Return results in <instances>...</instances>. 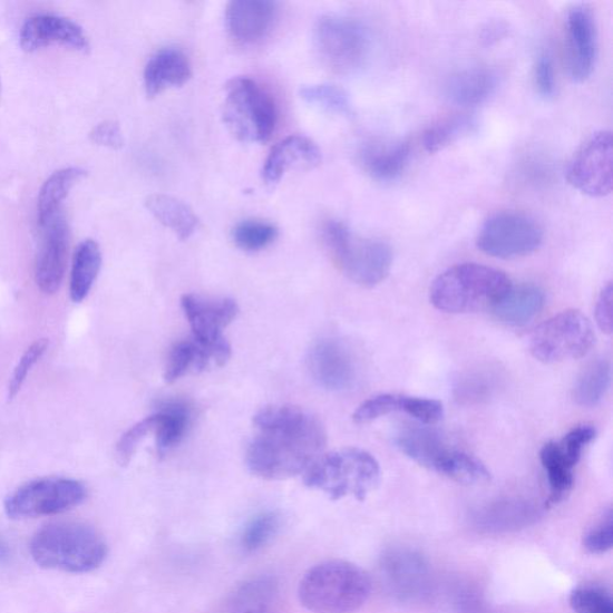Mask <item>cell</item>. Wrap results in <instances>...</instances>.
<instances>
[{
    "label": "cell",
    "mask_w": 613,
    "mask_h": 613,
    "mask_svg": "<svg viewBox=\"0 0 613 613\" xmlns=\"http://www.w3.org/2000/svg\"><path fill=\"white\" fill-rule=\"evenodd\" d=\"M478 123L474 116L456 115L440 120L424 134L422 143L428 153H438L460 138L476 130Z\"/></svg>",
    "instance_id": "31"
},
{
    "label": "cell",
    "mask_w": 613,
    "mask_h": 613,
    "mask_svg": "<svg viewBox=\"0 0 613 613\" xmlns=\"http://www.w3.org/2000/svg\"><path fill=\"white\" fill-rule=\"evenodd\" d=\"M512 283L502 271L480 264H460L434 281L430 301L445 313L460 314L494 309L509 292Z\"/></svg>",
    "instance_id": "4"
},
{
    "label": "cell",
    "mask_w": 613,
    "mask_h": 613,
    "mask_svg": "<svg viewBox=\"0 0 613 613\" xmlns=\"http://www.w3.org/2000/svg\"><path fill=\"white\" fill-rule=\"evenodd\" d=\"M571 606L575 613H613L610 592L600 586H581L571 594Z\"/></svg>",
    "instance_id": "36"
},
{
    "label": "cell",
    "mask_w": 613,
    "mask_h": 613,
    "mask_svg": "<svg viewBox=\"0 0 613 613\" xmlns=\"http://www.w3.org/2000/svg\"><path fill=\"white\" fill-rule=\"evenodd\" d=\"M541 461L546 473L548 489V503L557 505L566 498L574 486V467L564 456L558 442H547L541 450Z\"/></svg>",
    "instance_id": "29"
},
{
    "label": "cell",
    "mask_w": 613,
    "mask_h": 613,
    "mask_svg": "<svg viewBox=\"0 0 613 613\" xmlns=\"http://www.w3.org/2000/svg\"><path fill=\"white\" fill-rule=\"evenodd\" d=\"M278 3L269 0H234L225 13L231 36L240 43L262 41L278 21Z\"/></svg>",
    "instance_id": "18"
},
{
    "label": "cell",
    "mask_w": 613,
    "mask_h": 613,
    "mask_svg": "<svg viewBox=\"0 0 613 613\" xmlns=\"http://www.w3.org/2000/svg\"><path fill=\"white\" fill-rule=\"evenodd\" d=\"M309 368L314 380L330 391L349 390L357 380L352 353L340 341L317 343L310 352Z\"/></svg>",
    "instance_id": "17"
},
{
    "label": "cell",
    "mask_w": 613,
    "mask_h": 613,
    "mask_svg": "<svg viewBox=\"0 0 613 613\" xmlns=\"http://www.w3.org/2000/svg\"><path fill=\"white\" fill-rule=\"evenodd\" d=\"M399 411L427 426L437 425L444 417L442 402L421 397H399Z\"/></svg>",
    "instance_id": "39"
},
{
    "label": "cell",
    "mask_w": 613,
    "mask_h": 613,
    "mask_svg": "<svg viewBox=\"0 0 613 613\" xmlns=\"http://www.w3.org/2000/svg\"><path fill=\"white\" fill-rule=\"evenodd\" d=\"M157 427L156 413L145 417L140 422L136 424L132 429H128L119 440L116 449L117 460L121 466H126L132 461L139 444L155 432Z\"/></svg>",
    "instance_id": "38"
},
{
    "label": "cell",
    "mask_w": 613,
    "mask_h": 613,
    "mask_svg": "<svg viewBox=\"0 0 613 613\" xmlns=\"http://www.w3.org/2000/svg\"><path fill=\"white\" fill-rule=\"evenodd\" d=\"M157 454L163 457L175 446L179 445L191 426V408L182 400L166 401L156 412Z\"/></svg>",
    "instance_id": "27"
},
{
    "label": "cell",
    "mask_w": 613,
    "mask_h": 613,
    "mask_svg": "<svg viewBox=\"0 0 613 613\" xmlns=\"http://www.w3.org/2000/svg\"><path fill=\"white\" fill-rule=\"evenodd\" d=\"M324 239L333 262L352 282L373 288L389 276L393 253L385 241L359 236L340 221L325 225Z\"/></svg>",
    "instance_id": "6"
},
{
    "label": "cell",
    "mask_w": 613,
    "mask_h": 613,
    "mask_svg": "<svg viewBox=\"0 0 613 613\" xmlns=\"http://www.w3.org/2000/svg\"><path fill=\"white\" fill-rule=\"evenodd\" d=\"M222 116L239 140L267 142L278 125V107L272 96L250 77H234L224 88Z\"/></svg>",
    "instance_id": "7"
},
{
    "label": "cell",
    "mask_w": 613,
    "mask_h": 613,
    "mask_svg": "<svg viewBox=\"0 0 613 613\" xmlns=\"http://www.w3.org/2000/svg\"><path fill=\"white\" fill-rule=\"evenodd\" d=\"M30 554L38 566L69 573L99 568L107 545L93 527L79 523H56L42 527L30 542Z\"/></svg>",
    "instance_id": "2"
},
{
    "label": "cell",
    "mask_w": 613,
    "mask_h": 613,
    "mask_svg": "<svg viewBox=\"0 0 613 613\" xmlns=\"http://www.w3.org/2000/svg\"><path fill=\"white\" fill-rule=\"evenodd\" d=\"M87 489L70 478H42L25 484L4 504L10 519H33L68 512L85 502Z\"/></svg>",
    "instance_id": "10"
},
{
    "label": "cell",
    "mask_w": 613,
    "mask_h": 613,
    "mask_svg": "<svg viewBox=\"0 0 613 613\" xmlns=\"http://www.w3.org/2000/svg\"><path fill=\"white\" fill-rule=\"evenodd\" d=\"M103 265V254L98 242L85 240L76 249L70 278V298L80 303L87 299L99 276Z\"/></svg>",
    "instance_id": "26"
},
{
    "label": "cell",
    "mask_w": 613,
    "mask_h": 613,
    "mask_svg": "<svg viewBox=\"0 0 613 613\" xmlns=\"http://www.w3.org/2000/svg\"><path fill=\"white\" fill-rule=\"evenodd\" d=\"M535 77L537 89L543 98H553L556 90L555 70L553 60L547 55L539 56L536 64Z\"/></svg>",
    "instance_id": "45"
},
{
    "label": "cell",
    "mask_w": 613,
    "mask_h": 613,
    "mask_svg": "<svg viewBox=\"0 0 613 613\" xmlns=\"http://www.w3.org/2000/svg\"><path fill=\"white\" fill-rule=\"evenodd\" d=\"M20 45L28 53L56 45L80 53H87L90 48L82 27L70 19L51 13L36 14L28 19L21 29Z\"/></svg>",
    "instance_id": "14"
},
{
    "label": "cell",
    "mask_w": 613,
    "mask_h": 613,
    "mask_svg": "<svg viewBox=\"0 0 613 613\" xmlns=\"http://www.w3.org/2000/svg\"><path fill=\"white\" fill-rule=\"evenodd\" d=\"M396 445L408 458L440 474L455 448H450L441 435L428 428H408L401 430Z\"/></svg>",
    "instance_id": "22"
},
{
    "label": "cell",
    "mask_w": 613,
    "mask_h": 613,
    "mask_svg": "<svg viewBox=\"0 0 613 613\" xmlns=\"http://www.w3.org/2000/svg\"><path fill=\"white\" fill-rule=\"evenodd\" d=\"M278 236L279 231L273 224L257 220L241 222L233 231L235 245L246 252L265 250Z\"/></svg>",
    "instance_id": "34"
},
{
    "label": "cell",
    "mask_w": 613,
    "mask_h": 613,
    "mask_svg": "<svg viewBox=\"0 0 613 613\" xmlns=\"http://www.w3.org/2000/svg\"><path fill=\"white\" fill-rule=\"evenodd\" d=\"M612 284L609 283L601 293L595 305V321L605 333L612 332Z\"/></svg>",
    "instance_id": "46"
},
{
    "label": "cell",
    "mask_w": 613,
    "mask_h": 613,
    "mask_svg": "<svg viewBox=\"0 0 613 613\" xmlns=\"http://www.w3.org/2000/svg\"><path fill=\"white\" fill-rule=\"evenodd\" d=\"M497 87V75L487 68H470L451 76L447 96L451 103L473 107L487 101Z\"/></svg>",
    "instance_id": "23"
},
{
    "label": "cell",
    "mask_w": 613,
    "mask_h": 613,
    "mask_svg": "<svg viewBox=\"0 0 613 613\" xmlns=\"http://www.w3.org/2000/svg\"><path fill=\"white\" fill-rule=\"evenodd\" d=\"M314 39L322 61L338 74L357 72L368 59L369 33L358 20L322 16L315 26Z\"/></svg>",
    "instance_id": "8"
},
{
    "label": "cell",
    "mask_w": 613,
    "mask_h": 613,
    "mask_svg": "<svg viewBox=\"0 0 613 613\" xmlns=\"http://www.w3.org/2000/svg\"><path fill=\"white\" fill-rule=\"evenodd\" d=\"M198 348L195 341L176 343L169 353L165 370V381L173 383L183 378L191 368L197 369Z\"/></svg>",
    "instance_id": "37"
},
{
    "label": "cell",
    "mask_w": 613,
    "mask_h": 613,
    "mask_svg": "<svg viewBox=\"0 0 613 613\" xmlns=\"http://www.w3.org/2000/svg\"><path fill=\"white\" fill-rule=\"evenodd\" d=\"M545 296L535 285L510 288L505 298L494 305L497 320L509 327H524L542 312Z\"/></svg>",
    "instance_id": "24"
},
{
    "label": "cell",
    "mask_w": 613,
    "mask_h": 613,
    "mask_svg": "<svg viewBox=\"0 0 613 613\" xmlns=\"http://www.w3.org/2000/svg\"><path fill=\"white\" fill-rule=\"evenodd\" d=\"M280 594V584L276 578L265 576L249 581L233 595L232 611L274 606Z\"/></svg>",
    "instance_id": "32"
},
{
    "label": "cell",
    "mask_w": 613,
    "mask_h": 613,
    "mask_svg": "<svg viewBox=\"0 0 613 613\" xmlns=\"http://www.w3.org/2000/svg\"><path fill=\"white\" fill-rule=\"evenodd\" d=\"M612 134H593L576 152L567 168L568 183L593 198L609 196L612 191Z\"/></svg>",
    "instance_id": "13"
},
{
    "label": "cell",
    "mask_w": 613,
    "mask_h": 613,
    "mask_svg": "<svg viewBox=\"0 0 613 613\" xmlns=\"http://www.w3.org/2000/svg\"><path fill=\"white\" fill-rule=\"evenodd\" d=\"M594 344L590 320L578 311H564L543 322L529 337V351L544 363L585 357Z\"/></svg>",
    "instance_id": "9"
},
{
    "label": "cell",
    "mask_w": 613,
    "mask_h": 613,
    "mask_svg": "<svg viewBox=\"0 0 613 613\" xmlns=\"http://www.w3.org/2000/svg\"><path fill=\"white\" fill-rule=\"evenodd\" d=\"M192 76L191 62L179 48L168 47L158 51L144 70V87L149 98L168 88L186 85Z\"/></svg>",
    "instance_id": "20"
},
{
    "label": "cell",
    "mask_w": 613,
    "mask_h": 613,
    "mask_svg": "<svg viewBox=\"0 0 613 613\" xmlns=\"http://www.w3.org/2000/svg\"><path fill=\"white\" fill-rule=\"evenodd\" d=\"M321 164L318 145L304 136H290L274 145L263 168L267 186L278 185L284 174L293 168H314Z\"/></svg>",
    "instance_id": "19"
},
{
    "label": "cell",
    "mask_w": 613,
    "mask_h": 613,
    "mask_svg": "<svg viewBox=\"0 0 613 613\" xmlns=\"http://www.w3.org/2000/svg\"><path fill=\"white\" fill-rule=\"evenodd\" d=\"M303 476L306 487L332 499L352 496L363 502L378 487L381 471L378 460L367 450L344 448L320 456Z\"/></svg>",
    "instance_id": "5"
},
{
    "label": "cell",
    "mask_w": 613,
    "mask_h": 613,
    "mask_svg": "<svg viewBox=\"0 0 613 613\" xmlns=\"http://www.w3.org/2000/svg\"><path fill=\"white\" fill-rule=\"evenodd\" d=\"M145 205L154 217L177 237L187 240L196 233L200 220L184 202L166 195H153Z\"/></svg>",
    "instance_id": "28"
},
{
    "label": "cell",
    "mask_w": 613,
    "mask_h": 613,
    "mask_svg": "<svg viewBox=\"0 0 613 613\" xmlns=\"http://www.w3.org/2000/svg\"><path fill=\"white\" fill-rule=\"evenodd\" d=\"M6 556H7V546L2 541H0V558H3Z\"/></svg>",
    "instance_id": "48"
},
{
    "label": "cell",
    "mask_w": 613,
    "mask_h": 613,
    "mask_svg": "<svg viewBox=\"0 0 613 613\" xmlns=\"http://www.w3.org/2000/svg\"><path fill=\"white\" fill-rule=\"evenodd\" d=\"M611 383V364L605 359L591 362L575 383L574 398L580 407L601 405Z\"/></svg>",
    "instance_id": "30"
},
{
    "label": "cell",
    "mask_w": 613,
    "mask_h": 613,
    "mask_svg": "<svg viewBox=\"0 0 613 613\" xmlns=\"http://www.w3.org/2000/svg\"><path fill=\"white\" fill-rule=\"evenodd\" d=\"M568 69L574 82L587 80L595 67L596 27L591 10L576 6L566 22Z\"/></svg>",
    "instance_id": "16"
},
{
    "label": "cell",
    "mask_w": 613,
    "mask_h": 613,
    "mask_svg": "<svg viewBox=\"0 0 613 613\" xmlns=\"http://www.w3.org/2000/svg\"><path fill=\"white\" fill-rule=\"evenodd\" d=\"M48 340H40L31 344L23 357L19 361L18 366L14 367L13 373L9 381L8 386V399L12 400L22 389L25 381L27 380L28 374L30 373L31 368H33L38 361L43 357V353L47 351Z\"/></svg>",
    "instance_id": "40"
},
{
    "label": "cell",
    "mask_w": 613,
    "mask_h": 613,
    "mask_svg": "<svg viewBox=\"0 0 613 613\" xmlns=\"http://www.w3.org/2000/svg\"><path fill=\"white\" fill-rule=\"evenodd\" d=\"M93 143L100 147L118 150L124 147V136L119 124L116 121H104L93 128L90 133Z\"/></svg>",
    "instance_id": "44"
},
{
    "label": "cell",
    "mask_w": 613,
    "mask_h": 613,
    "mask_svg": "<svg viewBox=\"0 0 613 613\" xmlns=\"http://www.w3.org/2000/svg\"><path fill=\"white\" fill-rule=\"evenodd\" d=\"M281 516L274 512L256 515L242 532L240 544L242 551L253 554L262 551L278 536L281 529Z\"/></svg>",
    "instance_id": "33"
},
{
    "label": "cell",
    "mask_w": 613,
    "mask_h": 613,
    "mask_svg": "<svg viewBox=\"0 0 613 613\" xmlns=\"http://www.w3.org/2000/svg\"><path fill=\"white\" fill-rule=\"evenodd\" d=\"M87 172L80 167H68L55 172L41 187L38 200L39 227L50 223L61 213L64 202L70 195L71 189L85 179Z\"/></svg>",
    "instance_id": "25"
},
{
    "label": "cell",
    "mask_w": 613,
    "mask_h": 613,
    "mask_svg": "<svg viewBox=\"0 0 613 613\" xmlns=\"http://www.w3.org/2000/svg\"><path fill=\"white\" fill-rule=\"evenodd\" d=\"M300 95L305 103L335 113V115L353 116L349 95L340 87L333 85L305 86L301 88Z\"/></svg>",
    "instance_id": "35"
},
{
    "label": "cell",
    "mask_w": 613,
    "mask_h": 613,
    "mask_svg": "<svg viewBox=\"0 0 613 613\" xmlns=\"http://www.w3.org/2000/svg\"><path fill=\"white\" fill-rule=\"evenodd\" d=\"M543 237V230L536 220L525 214L505 212L484 222L477 246L490 256L513 260L536 252Z\"/></svg>",
    "instance_id": "12"
},
{
    "label": "cell",
    "mask_w": 613,
    "mask_h": 613,
    "mask_svg": "<svg viewBox=\"0 0 613 613\" xmlns=\"http://www.w3.org/2000/svg\"><path fill=\"white\" fill-rule=\"evenodd\" d=\"M253 425L257 432L247 449V465L257 477L281 480L304 475L324 455V426L299 407H266L254 416Z\"/></svg>",
    "instance_id": "1"
},
{
    "label": "cell",
    "mask_w": 613,
    "mask_h": 613,
    "mask_svg": "<svg viewBox=\"0 0 613 613\" xmlns=\"http://www.w3.org/2000/svg\"><path fill=\"white\" fill-rule=\"evenodd\" d=\"M595 435L596 430L593 426H577L558 445L564 456L576 466L586 446L595 439Z\"/></svg>",
    "instance_id": "43"
},
{
    "label": "cell",
    "mask_w": 613,
    "mask_h": 613,
    "mask_svg": "<svg viewBox=\"0 0 613 613\" xmlns=\"http://www.w3.org/2000/svg\"><path fill=\"white\" fill-rule=\"evenodd\" d=\"M232 613H280L274 606L232 611Z\"/></svg>",
    "instance_id": "47"
},
{
    "label": "cell",
    "mask_w": 613,
    "mask_h": 613,
    "mask_svg": "<svg viewBox=\"0 0 613 613\" xmlns=\"http://www.w3.org/2000/svg\"><path fill=\"white\" fill-rule=\"evenodd\" d=\"M411 145L407 142H370L363 145L359 158L362 168L378 182H392L409 165Z\"/></svg>",
    "instance_id": "21"
},
{
    "label": "cell",
    "mask_w": 613,
    "mask_h": 613,
    "mask_svg": "<svg viewBox=\"0 0 613 613\" xmlns=\"http://www.w3.org/2000/svg\"><path fill=\"white\" fill-rule=\"evenodd\" d=\"M42 230V240L36 262V282L43 294H55L66 276L70 228L66 215L60 214Z\"/></svg>",
    "instance_id": "15"
},
{
    "label": "cell",
    "mask_w": 613,
    "mask_h": 613,
    "mask_svg": "<svg viewBox=\"0 0 613 613\" xmlns=\"http://www.w3.org/2000/svg\"><path fill=\"white\" fill-rule=\"evenodd\" d=\"M584 545L586 551L594 555H602L611 551L613 545V516L611 509L587 532Z\"/></svg>",
    "instance_id": "42"
},
{
    "label": "cell",
    "mask_w": 613,
    "mask_h": 613,
    "mask_svg": "<svg viewBox=\"0 0 613 613\" xmlns=\"http://www.w3.org/2000/svg\"><path fill=\"white\" fill-rule=\"evenodd\" d=\"M399 411V396L380 395L370 398L353 412L354 424L364 425L376 421V419Z\"/></svg>",
    "instance_id": "41"
},
{
    "label": "cell",
    "mask_w": 613,
    "mask_h": 613,
    "mask_svg": "<svg viewBox=\"0 0 613 613\" xmlns=\"http://www.w3.org/2000/svg\"><path fill=\"white\" fill-rule=\"evenodd\" d=\"M184 313L193 333L192 340L208 354L218 367L227 364L232 357V347L223 330L232 324L239 314V305L232 299L207 301L196 295H184Z\"/></svg>",
    "instance_id": "11"
},
{
    "label": "cell",
    "mask_w": 613,
    "mask_h": 613,
    "mask_svg": "<svg viewBox=\"0 0 613 613\" xmlns=\"http://www.w3.org/2000/svg\"><path fill=\"white\" fill-rule=\"evenodd\" d=\"M372 581L357 564L328 561L306 572L299 586L301 604L315 613H351L366 604Z\"/></svg>",
    "instance_id": "3"
}]
</instances>
